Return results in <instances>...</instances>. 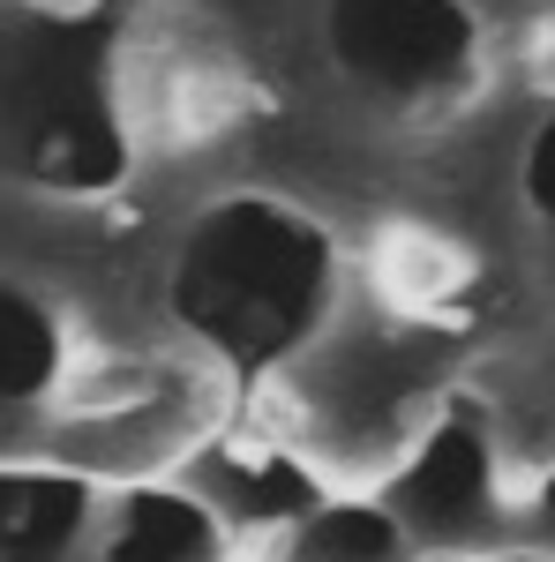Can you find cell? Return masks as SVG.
<instances>
[{
    "label": "cell",
    "mask_w": 555,
    "mask_h": 562,
    "mask_svg": "<svg viewBox=\"0 0 555 562\" xmlns=\"http://www.w3.org/2000/svg\"><path fill=\"white\" fill-rule=\"evenodd\" d=\"M286 562H300V555H286Z\"/></svg>",
    "instance_id": "13"
},
{
    "label": "cell",
    "mask_w": 555,
    "mask_h": 562,
    "mask_svg": "<svg viewBox=\"0 0 555 562\" xmlns=\"http://www.w3.org/2000/svg\"><path fill=\"white\" fill-rule=\"evenodd\" d=\"M496 503V458H488V435L473 413H451L443 428L413 450V465L390 480L384 510L398 518V532H421V540H458L480 532Z\"/></svg>",
    "instance_id": "3"
},
{
    "label": "cell",
    "mask_w": 555,
    "mask_h": 562,
    "mask_svg": "<svg viewBox=\"0 0 555 562\" xmlns=\"http://www.w3.org/2000/svg\"><path fill=\"white\" fill-rule=\"evenodd\" d=\"M211 487H218V503H225L233 518H308V510L323 503L315 480L300 473L293 458H256V465L211 458Z\"/></svg>",
    "instance_id": "8"
},
{
    "label": "cell",
    "mask_w": 555,
    "mask_h": 562,
    "mask_svg": "<svg viewBox=\"0 0 555 562\" xmlns=\"http://www.w3.org/2000/svg\"><path fill=\"white\" fill-rule=\"evenodd\" d=\"M90 525L76 473H0V562H68Z\"/></svg>",
    "instance_id": "4"
},
{
    "label": "cell",
    "mask_w": 555,
    "mask_h": 562,
    "mask_svg": "<svg viewBox=\"0 0 555 562\" xmlns=\"http://www.w3.org/2000/svg\"><path fill=\"white\" fill-rule=\"evenodd\" d=\"M60 383V323L38 293L0 278V405H31Z\"/></svg>",
    "instance_id": "6"
},
{
    "label": "cell",
    "mask_w": 555,
    "mask_h": 562,
    "mask_svg": "<svg viewBox=\"0 0 555 562\" xmlns=\"http://www.w3.org/2000/svg\"><path fill=\"white\" fill-rule=\"evenodd\" d=\"M503 562H555V555H503Z\"/></svg>",
    "instance_id": "11"
},
{
    "label": "cell",
    "mask_w": 555,
    "mask_h": 562,
    "mask_svg": "<svg viewBox=\"0 0 555 562\" xmlns=\"http://www.w3.org/2000/svg\"><path fill=\"white\" fill-rule=\"evenodd\" d=\"M98 562H218V510L173 487L121 495V518Z\"/></svg>",
    "instance_id": "5"
},
{
    "label": "cell",
    "mask_w": 555,
    "mask_h": 562,
    "mask_svg": "<svg viewBox=\"0 0 555 562\" xmlns=\"http://www.w3.org/2000/svg\"><path fill=\"white\" fill-rule=\"evenodd\" d=\"M300 562H406V532L384 503H315L300 518Z\"/></svg>",
    "instance_id": "7"
},
{
    "label": "cell",
    "mask_w": 555,
    "mask_h": 562,
    "mask_svg": "<svg viewBox=\"0 0 555 562\" xmlns=\"http://www.w3.org/2000/svg\"><path fill=\"white\" fill-rule=\"evenodd\" d=\"M323 45L353 83L421 105L473 83L480 23L466 0H323Z\"/></svg>",
    "instance_id": "2"
},
{
    "label": "cell",
    "mask_w": 555,
    "mask_h": 562,
    "mask_svg": "<svg viewBox=\"0 0 555 562\" xmlns=\"http://www.w3.org/2000/svg\"><path fill=\"white\" fill-rule=\"evenodd\" d=\"M541 518L555 525V473H548V487H541Z\"/></svg>",
    "instance_id": "10"
},
{
    "label": "cell",
    "mask_w": 555,
    "mask_h": 562,
    "mask_svg": "<svg viewBox=\"0 0 555 562\" xmlns=\"http://www.w3.org/2000/svg\"><path fill=\"white\" fill-rule=\"evenodd\" d=\"M525 203L541 217H555V113L541 121V135L525 143Z\"/></svg>",
    "instance_id": "9"
},
{
    "label": "cell",
    "mask_w": 555,
    "mask_h": 562,
    "mask_svg": "<svg viewBox=\"0 0 555 562\" xmlns=\"http://www.w3.org/2000/svg\"><path fill=\"white\" fill-rule=\"evenodd\" d=\"M331 278H338L331 233L308 211L278 195H225L188 225L173 256V315L225 368L263 375L315 338Z\"/></svg>",
    "instance_id": "1"
},
{
    "label": "cell",
    "mask_w": 555,
    "mask_h": 562,
    "mask_svg": "<svg viewBox=\"0 0 555 562\" xmlns=\"http://www.w3.org/2000/svg\"><path fill=\"white\" fill-rule=\"evenodd\" d=\"M421 562H466V555H421Z\"/></svg>",
    "instance_id": "12"
}]
</instances>
